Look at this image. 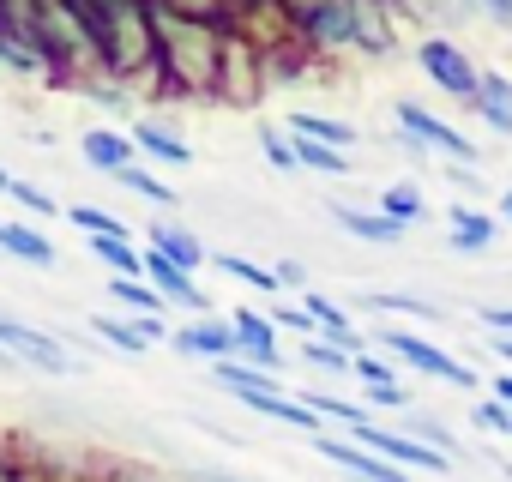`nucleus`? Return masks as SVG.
I'll use <instances>...</instances> for the list:
<instances>
[{"instance_id":"obj_34","label":"nucleus","mask_w":512,"mask_h":482,"mask_svg":"<svg viewBox=\"0 0 512 482\" xmlns=\"http://www.w3.org/2000/svg\"><path fill=\"white\" fill-rule=\"evenodd\" d=\"M356 380H368V386H398V380H392V368H386L374 350H362V356H356Z\"/></svg>"},{"instance_id":"obj_37","label":"nucleus","mask_w":512,"mask_h":482,"mask_svg":"<svg viewBox=\"0 0 512 482\" xmlns=\"http://www.w3.org/2000/svg\"><path fill=\"white\" fill-rule=\"evenodd\" d=\"M368 398L386 404V410H410V392H404V386H368Z\"/></svg>"},{"instance_id":"obj_8","label":"nucleus","mask_w":512,"mask_h":482,"mask_svg":"<svg viewBox=\"0 0 512 482\" xmlns=\"http://www.w3.org/2000/svg\"><path fill=\"white\" fill-rule=\"evenodd\" d=\"M169 350H181V356H193V362H235L241 356V338H235V326L229 320H217V314H205V320H187L181 332H169Z\"/></svg>"},{"instance_id":"obj_46","label":"nucleus","mask_w":512,"mask_h":482,"mask_svg":"<svg viewBox=\"0 0 512 482\" xmlns=\"http://www.w3.org/2000/svg\"><path fill=\"white\" fill-rule=\"evenodd\" d=\"M0 482H13V476H7V470H0Z\"/></svg>"},{"instance_id":"obj_17","label":"nucleus","mask_w":512,"mask_h":482,"mask_svg":"<svg viewBox=\"0 0 512 482\" xmlns=\"http://www.w3.org/2000/svg\"><path fill=\"white\" fill-rule=\"evenodd\" d=\"M211 386H223V392H235V398H253V392H284V380L272 374V368H253V362H211Z\"/></svg>"},{"instance_id":"obj_44","label":"nucleus","mask_w":512,"mask_h":482,"mask_svg":"<svg viewBox=\"0 0 512 482\" xmlns=\"http://www.w3.org/2000/svg\"><path fill=\"white\" fill-rule=\"evenodd\" d=\"M7 187H13V175H7V169H0V193H7Z\"/></svg>"},{"instance_id":"obj_38","label":"nucleus","mask_w":512,"mask_h":482,"mask_svg":"<svg viewBox=\"0 0 512 482\" xmlns=\"http://www.w3.org/2000/svg\"><path fill=\"white\" fill-rule=\"evenodd\" d=\"M476 13H488L494 25H506V31H512V0H476Z\"/></svg>"},{"instance_id":"obj_10","label":"nucleus","mask_w":512,"mask_h":482,"mask_svg":"<svg viewBox=\"0 0 512 482\" xmlns=\"http://www.w3.org/2000/svg\"><path fill=\"white\" fill-rule=\"evenodd\" d=\"M145 284H151V290L163 296V308L175 302V308H187L193 320H205V314H211V296H205V290L193 284V272H181V266H169L163 254H145Z\"/></svg>"},{"instance_id":"obj_15","label":"nucleus","mask_w":512,"mask_h":482,"mask_svg":"<svg viewBox=\"0 0 512 482\" xmlns=\"http://www.w3.org/2000/svg\"><path fill=\"white\" fill-rule=\"evenodd\" d=\"M91 332H97V338H109L121 356H145V350L163 338V326H157V320H115V314H91Z\"/></svg>"},{"instance_id":"obj_25","label":"nucleus","mask_w":512,"mask_h":482,"mask_svg":"<svg viewBox=\"0 0 512 482\" xmlns=\"http://www.w3.org/2000/svg\"><path fill=\"white\" fill-rule=\"evenodd\" d=\"M380 211H386L392 223H404V229H410V223H422V217H428V199L416 193V181H392V187L380 193Z\"/></svg>"},{"instance_id":"obj_12","label":"nucleus","mask_w":512,"mask_h":482,"mask_svg":"<svg viewBox=\"0 0 512 482\" xmlns=\"http://www.w3.org/2000/svg\"><path fill=\"white\" fill-rule=\"evenodd\" d=\"M79 157L97 169V175H121V169H133L139 163V145H133V133H115V127H91L85 139H79Z\"/></svg>"},{"instance_id":"obj_20","label":"nucleus","mask_w":512,"mask_h":482,"mask_svg":"<svg viewBox=\"0 0 512 482\" xmlns=\"http://www.w3.org/2000/svg\"><path fill=\"white\" fill-rule=\"evenodd\" d=\"M332 217L356 235V241H374V248H392V241H404V223H392L386 211H356V205H332Z\"/></svg>"},{"instance_id":"obj_6","label":"nucleus","mask_w":512,"mask_h":482,"mask_svg":"<svg viewBox=\"0 0 512 482\" xmlns=\"http://www.w3.org/2000/svg\"><path fill=\"white\" fill-rule=\"evenodd\" d=\"M0 350H7L19 368H37V374H73L67 344L37 332V326H25V320H13V314H0Z\"/></svg>"},{"instance_id":"obj_21","label":"nucleus","mask_w":512,"mask_h":482,"mask_svg":"<svg viewBox=\"0 0 512 482\" xmlns=\"http://www.w3.org/2000/svg\"><path fill=\"white\" fill-rule=\"evenodd\" d=\"M85 248H91L115 278H145V254L133 248L127 235H85Z\"/></svg>"},{"instance_id":"obj_9","label":"nucleus","mask_w":512,"mask_h":482,"mask_svg":"<svg viewBox=\"0 0 512 482\" xmlns=\"http://www.w3.org/2000/svg\"><path fill=\"white\" fill-rule=\"evenodd\" d=\"M314 452L320 458H332L344 476H356V482H410V470H398L392 458H380V452H368L362 440H338V434H320L314 440Z\"/></svg>"},{"instance_id":"obj_33","label":"nucleus","mask_w":512,"mask_h":482,"mask_svg":"<svg viewBox=\"0 0 512 482\" xmlns=\"http://www.w3.org/2000/svg\"><path fill=\"white\" fill-rule=\"evenodd\" d=\"M476 428H488V434H506V440H512V410L488 398V404H476Z\"/></svg>"},{"instance_id":"obj_31","label":"nucleus","mask_w":512,"mask_h":482,"mask_svg":"<svg viewBox=\"0 0 512 482\" xmlns=\"http://www.w3.org/2000/svg\"><path fill=\"white\" fill-rule=\"evenodd\" d=\"M67 223L85 229V235H127V223L109 217V211H97V205H67Z\"/></svg>"},{"instance_id":"obj_42","label":"nucleus","mask_w":512,"mask_h":482,"mask_svg":"<svg viewBox=\"0 0 512 482\" xmlns=\"http://www.w3.org/2000/svg\"><path fill=\"white\" fill-rule=\"evenodd\" d=\"M494 211H500V217H506V223H512V187H506V193H500V205H494Z\"/></svg>"},{"instance_id":"obj_43","label":"nucleus","mask_w":512,"mask_h":482,"mask_svg":"<svg viewBox=\"0 0 512 482\" xmlns=\"http://www.w3.org/2000/svg\"><path fill=\"white\" fill-rule=\"evenodd\" d=\"M13 368H19V362H13V356H7V350H0V374H13Z\"/></svg>"},{"instance_id":"obj_11","label":"nucleus","mask_w":512,"mask_h":482,"mask_svg":"<svg viewBox=\"0 0 512 482\" xmlns=\"http://www.w3.org/2000/svg\"><path fill=\"white\" fill-rule=\"evenodd\" d=\"M229 326H235V338H241V362H253V368H284V356H278V326H272V314H253V308H235L229 314Z\"/></svg>"},{"instance_id":"obj_24","label":"nucleus","mask_w":512,"mask_h":482,"mask_svg":"<svg viewBox=\"0 0 512 482\" xmlns=\"http://www.w3.org/2000/svg\"><path fill=\"white\" fill-rule=\"evenodd\" d=\"M290 133H302V139H320V145H332V151L356 145V127H350V121H332V115H308V109H296V115H290Z\"/></svg>"},{"instance_id":"obj_30","label":"nucleus","mask_w":512,"mask_h":482,"mask_svg":"<svg viewBox=\"0 0 512 482\" xmlns=\"http://www.w3.org/2000/svg\"><path fill=\"white\" fill-rule=\"evenodd\" d=\"M302 362L320 368V374H356V356H344V350L326 344V338H308V344H302Z\"/></svg>"},{"instance_id":"obj_19","label":"nucleus","mask_w":512,"mask_h":482,"mask_svg":"<svg viewBox=\"0 0 512 482\" xmlns=\"http://www.w3.org/2000/svg\"><path fill=\"white\" fill-rule=\"evenodd\" d=\"M356 308H374V314H410V320H446V308L440 302H428V296H404V290H356Z\"/></svg>"},{"instance_id":"obj_29","label":"nucleus","mask_w":512,"mask_h":482,"mask_svg":"<svg viewBox=\"0 0 512 482\" xmlns=\"http://www.w3.org/2000/svg\"><path fill=\"white\" fill-rule=\"evenodd\" d=\"M7 199H13V205H25V211H37V217H67V205H55V193H43V187H37V181H25V175H13Z\"/></svg>"},{"instance_id":"obj_3","label":"nucleus","mask_w":512,"mask_h":482,"mask_svg":"<svg viewBox=\"0 0 512 482\" xmlns=\"http://www.w3.org/2000/svg\"><path fill=\"white\" fill-rule=\"evenodd\" d=\"M392 115H398V127H404V139H410L416 151H434V157H446V163H458V169H476V163H482V145H470L458 127H446L434 109H422V103H392Z\"/></svg>"},{"instance_id":"obj_35","label":"nucleus","mask_w":512,"mask_h":482,"mask_svg":"<svg viewBox=\"0 0 512 482\" xmlns=\"http://www.w3.org/2000/svg\"><path fill=\"white\" fill-rule=\"evenodd\" d=\"M272 326H290V332H308V338H320V332H314V320H308V308H278V314H272Z\"/></svg>"},{"instance_id":"obj_5","label":"nucleus","mask_w":512,"mask_h":482,"mask_svg":"<svg viewBox=\"0 0 512 482\" xmlns=\"http://www.w3.org/2000/svg\"><path fill=\"white\" fill-rule=\"evenodd\" d=\"M416 61H422V73H428L446 97H458V103L476 109V97H482V67H476L452 37H428V43L416 49Z\"/></svg>"},{"instance_id":"obj_39","label":"nucleus","mask_w":512,"mask_h":482,"mask_svg":"<svg viewBox=\"0 0 512 482\" xmlns=\"http://www.w3.org/2000/svg\"><path fill=\"white\" fill-rule=\"evenodd\" d=\"M181 482H247V476H229V470H181Z\"/></svg>"},{"instance_id":"obj_1","label":"nucleus","mask_w":512,"mask_h":482,"mask_svg":"<svg viewBox=\"0 0 512 482\" xmlns=\"http://www.w3.org/2000/svg\"><path fill=\"white\" fill-rule=\"evenodd\" d=\"M151 25H157V61H163V73H169L175 91H205V85L223 91V43H217L211 19L157 7Z\"/></svg>"},{"instance_id":"obj_26","label":"nucleus","mask_w":512,"mask_h":482,"mask_svg":"<svg viewBox=\"0 0 512 482\" xmlns=\"http://www.w3.org/2000/svg\"><path fill=\"white\" fill-rule=\"evenodd\" d=\"M109 296H115L121 308H133L139 320H157V314H163V296H157L145 278H109Z\"/></svg>"},{"instance_id":"obj_27","label":"nucleus","mask_w":512,"mask_h":482,"mask_svg":"<svg viewBox=\"0 0 512 482\" xmlns=\"http://www.w3.org/2000/svg\"><path fill=\"white\" fill-rule=\"evenodd\" d=\"M217 272H229V278H241L247 290H284V278H278V266H253V260H241V254H217Z\"/></svg>"},{"instance_id":"obj_2","label":"nucleus","mask_w":512,"mask_h":482,"mask_svg":"<svg viewBox=\"0 0 512 482\" xmlns=\"http://www.w3.org/2000/svg\"><path fill=\"white\" fill-rule=\"evenodd\" d=\"M320 49H368L392 55V19L380 13V0H314V13L302 19Z\"/></svg>"},{"instance_id":"obj_18","label":"nucleus","mask_w":512,"mask_h":482,"mask_svg":"<svg viewBox=\"0 0 512 482\" xmlns=\"http://www.w3.org/2000/svg\"><path fill=\"white\" fill-rule=\"evenodd\" d=\"M452 254H488L494 241V211H476V205H452Z\"/></svg>"},{"instance_id":"obj_13","label":"nucleus","mask_w":512,"mask_h":482,"mask_svg":"<svg viewBox=\"0 0 512 482\" xmlns=\"http://www.w3.org/2000/svg\"><path fill=\"white\" fill-rule=\"evenodd\" d=\"M0 260H19V266H37V272H55L61 266V248L31 229V223H0Z\"/></svg>"},{"instance_id":"obj_4","label":"nucleus","mask_w":512,"mask_h":482,"mask_svg":"<svg viewBox=\"0 0 512 482\" xmlns=\"http://www.w3.org/2000/svg\"><path fill=\"white\" fill-rule=\"evenodd\" d=\"M380 338V350L386 356H398L404 368H416V374H428V380H446V386H458V392H470V386H482L458 356H446L434 338H416V332H404V326H386V332H374Z\"/></svg>"},{"instance_id":"obj_7","label":"nucleus","mask_w":512,"mask_h":482,"mask_svg":"<svg viewBox=\"0 0 512 482\" xmlns=\"http://www.w3.org/2000/svg\"><path fill=\"white\" fill-rule=\"evenodd\" d=\"M350 434H356L368 452L392 458L398 470H404V464H410V470H422V476H446V470H452V458H446V452H434V446H422L416 434H392V428H380V422H356Z\"/></svg>"},{"instance_id":"obj_45","label":"nucleus","mask_w":512,"mask_h":482,"mask_svg":"<svg viewBox=\"0 0 512 482\" xmlns=\"http://www.w3.org/2000/svg\"><path fill=\"white\" fill-rule=\"evenodd\" d=\"M458 13H476V0H458Z\"/></svg>"},{"instance_id":"obj_22","label":"nucleus","mask_w":512,"mask_h":482,"mask_svg":"<svg viewBox=\"0 0 512 482\" xmlns=\"http://www.w3.org/2000/svg\"><path fill=\"white\" fill-rule=\"evenodd\" d=\"M476 115H482L494 133H506V139H512V79H500V73H482V97H476Z\"/></svg>"},{"instance_id":"obj_32","label":"nucleus","mask_w":512,"mask_h":482,"mask_svg":"<svg viewBox=\"0 0 512 482\" xmlns=\"http://www.w3.org/2000/svg\"><path fill=\"white\" fill-rule=\"evenodd\" d=\"M260 145H266V157H272L278 169H302V163H296V145H290V133H278V127H260Z\"/></svg>"},{"instance_id":"obj_23","label":"nucleus","mask_w":512,"mask_h":482,"mask_svg":"<svg viewBox=\"0 0 512 482\" xmlns=\"http://www.w3.org/2000/svg\"><path fill=\"white\" fill-rule=\"evenodd\" d=\"M290 145H296V163L314 169V175H356V157H350V151H332V145L302 139V133H290Z\"/></svg>"},{"instance_id":"obj_47","label":"nucleus","mask_w":512,"mask_h":482,"mask_svg":"<svg viewBox=\"0 0 512 482\" xmlns=\"http://www.w3.org/2000/svg\"><path fill=\"white\" fill-rule=\"evenodd\" d=\"M506 476H512V464H506Z\"/></svg>"},{"instance_id":"obj_16","label":"nucleus","mask_w":512,"mask_h":482,"mask_svg":"<svg viewBox=\"0 0 512 482\" xmlns=\"http://www.w3.org/2000/svg\"><path fill=\"white\" fill-rule=\"evenodd\" d=\"M133 145H139L145 163H169V169H187V163H193V145H187L181 133L157 127V121H139V127H133Z\"/></svg>"},{"instance_id":"obj_48","label":"nucleus","mask_w":512,"mask_h":482,"mask_svg":"<svg viewBox=\"0 0 512 482\" xmlns=\"http://www.w3.org/2000/svg\"><path fill=\"white\" fill-rule=\"evenodd\" d=\"M344 482H356V476H344Z\"/></svg>"},{"instance_id":"obj_28","label":"nucleus","mask_w":512,"mask_h":482,"mask_svg":"<svg viewBox=\"0 0 512 482\" xmlns=\"http://www.w3.org/2000/svg\"><path fill=\"white\" fill-rule=\"evenodd\" d=\"M115 181H121V187H127V193H139V199H145V205H169V211H175V199H181V193H175V187H163V181H157V175H151V169H139V163H133V169H121V175H115Z\"/></svg>"},{"instance_id":"obj_14","label":"nucleus","mask_w":512,"mask_h":482,"mask_svg":"<svg viewBox=\"0 0 512 482\" xmlns=\"http://www.w3.org/2000/svg\"><path fill=\"white\" fill-rule=\"evenodd\" d=\"M151 254H163L169 266H181V272H199L211 254L199 248V235L187 229V223H175V217H157L151 223Z\"/></svg>"},{"instance_id":"obj_41","label":"nucleus","mask_w":512,"mask_h":482,"mask_svg":"<svg viewBox=\"0 0 512 482\" xmlns=\"http://www.w3.org/2000/svg\"><path fill=\"white\" fill-rule=\"evenodd\" d=\"M488 350H494L500 362H512V338H488Z\"/></svg>"},{"instance_id":"obj_40","label":"nucleus","mask_w":512,"mask_h":482,"mask_svg":"<svg viewBox=\"0 0 512 482\" xmlns=\"http://www.w3.org/2000/svg\"><path fill=\"white\" fill-rule=\"evenodd\" d=\"M488 392H494V404H506V410H512V374H494V380H488Z\"/></svg>"},{"instance_id":"obj_36","label":"nucleus","mask_w":512,"mask_h":482,"mask_svg":"<svg viewBox=\"0 0 512 482\" xmlns=\"http://www.w3.org/2000/svg\"><path fill=\"white\" fill-rule=\"evenodd\" d=\"M476 320H482L494 338H512V308H476Z\"/></svg>"}]
</instances>
